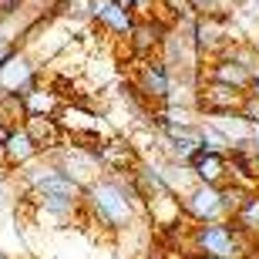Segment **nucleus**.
<instances>
[{"mask_svg":"<svg viewBox=\"0 0 259 259\" xmlns=\"http://www.w3.org/2000/svg\"><path fill=\"white\" fill-rule=\"evenodd\" d=\"M246 91L229 84H219V81H202L199 91H195V111L199 115H226V111H242L246 105Z\"/></svg>","mask_w":259,"mask_h":259,"instance_id":"7","label":"nucleus"},{"mask_svg":"<svg viewBox=\"0 0 259 259\" xmlns=\"http://www.w3.org/2000/svg\"><path fill=\"white\" fill-rule=\"evenodd\" d=\"M232 222H236V229H239L246 239H252V242L259 239V192H252L249 199L242 202V209L232 215Z\"/></svg>","mask_w":259,"mask_h":259,"instance_id":"17","label":"nucleus"},{"mask_svg":"<svg viewBox=\"0 0 259 259\" xmlns=\"http://www.w3.org/2000/svg\"><path fill=\"white\" fill-rule=\"evenodd\" d=\"M14 48H17V40H14V37H10V34H7V30L0 27V61L7 58V54H10V51H14Z\"/></svg>","mask_w":259,"mask_h":259,"instance_id":"22","label":"nucleus"},{"mask_svg":"<svg viewBox=\"0 0 259 259\" xmlns=\"http://www.w3.org/2000/svg\"><path fill=\"white\" fill-rule=\"evenodd\" d=\"M54 155V162H58V168L64 175H71L81 189H88V185L95 182V179H101V162H98V155H91V152H84V148H74V145H61L58 152H51Z\"/></svg>","mask_w":259,"mask_h":259,"instance_id":"9","label":"nucleus"},{"mask_svg":"<svg viewBox=\"0 0 259 259\" xmlns=\"http://www.w3.org/2000/svg\"><path fill=\"white\" fill-rule=\"evenodd\" d=\"M242 118L259 125V98H246V105H242Z\"/></svg>","mask_w":259,"mask_h":259,"instance_id":"21","label":"nucleus"},{"mask_svg":"<svg viewBox=\"0 0 259 259\" xmlns=\"http://www.w3.org/2000/svg\"><path fill=\"white\" fill-rule=\"evenodd\" d=\"M179 202H182V215L189 222H219V219H229V215H226V205H222V189H215V185L195 182Z\"/></svg>","mask_w":259,"mask_h":259,"instance_id":"5","label":"nucleus"},{"mask_svg":"<svg viewBox=\"0 0 259 259\" xmlns=\"http://www.w3.org/2000/svg\"><path fill=\"white\" fill-rule=\"evenodd\" d=\"M0 165H4V142H0Z\"/></svg>","mask_w":259,"mask_h":259,"instance_id":"25","label":"nucleus"},{"mask_svg":"<svg viewBox=\"0 0 259 259\" xmlns=\"http://www.w3.org/2000/svg\"><path fill=\"white\" fill-rule=\"evenodd\" d=\"M37 155H40V148H37L34 142H30V135L24 132V125L10 128L7 138H4V165H7L10 172H17L20 165L34 162Z\"/></svg>","mask_w":259,"mask_h":259,"instance_id":"15","label":"nucleus"},{"mask_svg":"<svg viewBox=\"0 0 259 259\" xmlns=\"http://www.w3.org/2000/svg\"><path fill=\"white\" fill-rule=\"evenodd\" d=\"M24 118H27V111H24V98L20 95H0V125L4 128H17V125H24Z\"/></svg>","mask_w":259,"mask_h":259,"instance_id":"18","label":"nucleus"},{"mask_svg":"<svg viewBox=\"0 0 259 259\" xmlns=\"http://www.w3.org/2000/svg\"><path fill=\"white\" fill-rule=\"evenodd\" d=\"M256 179H259V158H256Z\"/></svg>","mask_w":259,"mask_h":259,"instance_id":"26","label":"nucleus"},{"mask_svg":"<svg viewBox=\"0 0 259 259\" xmlns=\"http://www.w3.org/2000/svg\"><path fill=\"white\" fill-rule=\"evenodd\" d=\"M179 259H209V256H202V252H182Z\"/></svg>","mask_w":259,"mask_h":259,"instance_id":"24","label":"nucleus"},{"mask_svg":"<svg viewBox=\"0 0 259 259\" xmlns=\"http://www.w3.org/2000/svg\"><path fill=\"white\" fill-rule=\"evenodd\" d=\"M246 259H259V256H246Z\"/></svg>","mask_w":259,"mask_h":259,"instance_id":"28","label":"nucleus"},{"mask_svg":"<svg viewBox=\"0 0 259 259\" xmlns=\"http://www.w3.org/2000/svg\"><path fill=\"white\" fill-rule=\"evenodd\" d=\"M135 14L128 7H121L118 0H91V27L105 30L111 37H121L125 40L135 27Z\"/></svg>","mask_w":259,"mask_h":259,"instance_id":"10","label":"nucleus"},{"mask_svg":"<svg viewBox=\"0 0 259 259\" xmlns=\"http://www.w3.org/2000/svg\"><path fill=\"white\" fill-rule=\"evenodd\" d=\"M168 27H172V24H165L158 14H152V17H138V20H135L132 34L125 37L128 51H132V61L155 58V54L162 51V40H165V34H168Z\"/></svg>","mask_w":259,"mask_h":259,"instance_id":"8","label":"nucleus"},{"mask_svg":"<svg viewBox=\"0 0 259 259\" xmlns=\"http://www.w3.org/2000/svg\"><path fill=\"white\" fill-rule=\"evenodd\" d=\"M81 215H88L91 226H98L105 236H121L138 219H145V205L128 175H101L81 195Z\"/></svg>","mask_w":259,"mask_h":259,"instance_id":"1","label":"nucleus"},{"mask_svg":"<svg viewBox=\"0 0 259 259\" xmlns=\"http://www.w3.org/2000/svg\"><path fill=\"white\" fill-rule=\"evenodd\" d=\"M202 81H219V84H229V88H239L246 91L252 81V74L232 54H219L212 61H202Z\"/></svg>","mask_w":259,"mask_h":259,"instance_id":"11","label":"nucleus"},{"mask_svg":"<svg viewBox=\"0 0 259 259\" xmlns=\"http://www.w3.org/2000/svg\"><path fill=\"white\" fill-rule=\"evenodd\" d=\"M98 162L105 175H132L142 165V152L135 148L132 138L125 135H108L105 145L98 148Z\"/></svg>","mask_w":259,"mask_h":259,"instance_id":"6","label":"nucleus"},{"mask_svg":"<svg viewBox=\"0 0 259 259\" xmlns=\"http://www.w3.org/2000/svg\"><path fill=\"white\" fill-rule=\"evenodd\" d=\"M40 74H44V67L34 61V54L27 48L17 44L0 61V95H24L40 81Z\"/></svg>","mask_w":259,"mask_h":259,"instance_id":"3","label":"nucleus"},{"mask_svg":"<svg viewBox=\"0 0 259 259\" xmlns=\"http://www.w3.org/2000/svg\"><path fill=\"white\" fill-rule=\"evenodd\" d=\"M20 98H24V111L27 115H44V118H54L61 111V105H64V95L51 81H44V74H40L37 84L30 88V91H24Z\"/></svg>","mask_w":259,"mask_h":259,"instance_id":"13","label":"nucleus"},{"mask_svg":"<svg viewBox=\"0 0 259 259\" xmlns=\"http://www.w3.org/2000/svg\"><path fill=\"white\" fill-rule=\"evenodd\" d=\"M246 95H249V98H259V74L249 81V88H246Z\"/></svg>","mask_w":259,"mask_h":259,"instance_id":"23","label":"nucleus"},{"mask_svg":"<svg viewBox=\"0 0 259 259\" xmlns=\"http://www.w3.org/2000/svg\"><path fill=\"white\" fill-rule=\"evenodd\" d=\"M20 259H34V256H20Z\"/></svg>","mask_w":259,"mask_h":259,"instance_id":"27","label":"nucleus"},{"mask_svg":"<svg viewBox=\"0 0 259 259\" xmlns=\"http://www.w3.org/2000/svg\"><path fill=\"white\" fill-rule=\"evenodd\" d=\"M205 121H212V125L219 128L226 138H229V145H239V142H249L252 138V121H246L242 118V111H226V115H202Z\"/></svg>","mask_w":259,"mask_h":259,"instance_id":"16","label":"nucleus"},{"mask_svg":"<svg viewBox=\"0 0 259 259\" xmlns=\"http://www.w3.org/2000/svg\"><path fill=\"white\" fill-rule=\"evenodd\" d=\"M199 138H202V148H205V152H215V155H229L232 152L229 138L212 125V121H205V118L199 121Z\"/></svg>","mask_w":259,"mask_h":259,"instance_id":"19","label":"nucleus"},{"mask_svg":"<svg viewBox=\"0 0 259 259\" xmlns=\"http://www.w3.org/2000/svg\"><path fill=\"white\" fill-rule=\"evenodd\" d=\"M24 132L30 135V142L40 148V155L58 152L64 145V128L58 125V118H44V115H27L24 118Z\"/></svg>","mask_w":259,"mask_h":259,"instance_id":"14","label":"nucleus"},{"mask_svg":"<svg viewBox=\"0 0 259 259\" xmlns=\"http://www.w3.org/2000/svg\"><path fill=\"white\" fill-rule=\"evenodd\" d=\"M128 84H132L152 108H162L165 101H168V95H172V74H168V67L162 64L158 54H155V58L135 61V71H132V81H128Z\"/></svg>","mask_w":259,"mask_h":259,"instance_id":"4","label":"nucleus"},{"mask_svg":"<svg viewBox=\"0 0 259 259\" xmlns=\"http://www.w3.org/2000/svg\"><path fill=\"white\" fill-rule=\"evenodd\" d=\"M252 246L256 242L246 239L232 219H219V222H192L185 252H202L209 259H246L252 256Z\"/></svg>","mask_w":259,"mask_h":259,"instance_id":"2","label":"nucleus"},{"mask_svg":"<svg viewBox=\"0 0 259 259\" xmlns=\"http://www.w3.org/2000/svg\"><path fill=\"white\" fill-rule=\"evenodd\" d=\"M192 175H195V182H202V185H226L232 179L229 175V155H215V152H195L192 155Z\"/></svg>","mask_w":259,"mask_h":259,"instance_id":"12","label":"nucleus"},{"mask_svg":"<svg viewBox=\"0 0 259 259\" xmlns=\"http://www.w3.org/2000/svg\"><path fill=\"white\" fill-rule=\"evenodd\" d=\"M256 192H259V189H256Z\"/></svg>","mask_w":259,"mask_h":259,"instance_id":"29","label":"nucleus"},{"mask_svg":"<svg viewBox=\"0 0 259 259\" xmlns=\"http://www.w3.org/2000/svg\"><path fill=\"white\" fill-rule=\"evenodd\" d=\"M118 4L128 7L135 17H152V7H155V0H118Z\"/></svg>","mask_w":259,"mask_h":259,"instance_id":"20","label":"nucleus"}]
</instances>
